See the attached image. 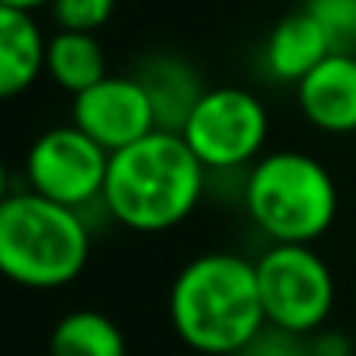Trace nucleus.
I'll return each mask as SVG.
<instances>
[{
  "label": "nucleus",
  "mask_w": 356,
  "mask_h": 356,
  "mask_svg": "<svg viewBox=\"0 0 356 356\" xmlns=\"http://www.w3.org/2000/svg\"><path fill=\"white\" fill-rule=\"evenodd\" d=\"M180 135L208 173L249 170L270 138V115L252 90L211 87L194 104Z\"/></svg>",
  "instance_id": "obj_6"
},
{
  "label": "nucleus",
  "mask_w": 356,
  "mask_h": 356,
  "mask_svg": "<svg viewBox=\"0 0 356 356\" xmlns=\"http://www.w3.org/2000/svg\"><path fill=\"white\" fill-rule=\"evenodd\" d=\"M332 49L325 28L301 7L287 17H280L273 24V31L266 35V45H263V66L270 73V80L277 83H301Z\"/></svg>",
  "instance_id": "obj_10"
},
{
  "label": "nucleus",
  "mask_w": 356,
  "mask_h": 356,
  "mask_svg": "<svg viewBox=\"0 0 356 356\" xmlns=\"http://www.w3.org/2000/svg\"><path fill=\"white\" fill-rule=\"evenodd\" d=\"M73 124L101 142L108 152L156 131V111L138 76H104L73 97Z\"/></svg>",
  "instance_id": "obj_8"
},
{
  "label": "nucleus",
  "mask_w": 356,
  "mask_h": 356,
  "mask_svg": "<svg viewBox=\"0 0 356 356\" xmlns=\"http://www.w3.org/2000/svg\"><path fill=\"white\" fill-rule=\"evenodd\" d=\"M242 204L266 238L312 245L339 215V187L315 156L280 149L263 152L249 166Z\"/></svg>",
  "instance_id": "obj_4"
},
{
  "label": "nucleus",
  "mask_w": 356,
  "mask_h": 356,
  "mask_svg": "<svg viewBox=\"0 0 356 356\" xmlns=\"http://www.w3.org/2000/svg\"><path fill=\"white\" fill-rule=\"evenodd\" d=\"M170 322L201 356H236L263 325L256 263L236 252H204L180 266L170 287Z\"/></svg>",
  "instance_id": "obj_2"
},
{
  "label": "nucleus",
  "mask_w": 356,
  "mask_h": 356,
  "mask_svg": "<svg viewBox=\"0 0 356 356\" xmlns=\"http://www.w3.org/2000/svg\"><path fill=\"white\" fill-rule=\"evenodd\" d=\"M294 90L301 115L318 131H356V52H329Z\"/></svg>",
  "instance_id": "obj_9"
},
{
  "label": "nucleus",
  "mask_w": 356,
  "mask_h": 356,
  "mask_svg": "<svg viewBox=\"0 0 356 356\" xmlns=\"http://www.w3.org/2000/svg\"><path fill=\"white\" fill-rule=\"evenodd\" d=\"M305 10L325 28L336 52H356V0H305Z\"/></svg>",
  "instance_id": "obj_15"
},
{
  "label": "nucleus",
  "mask_w": 356,
  "mask_h": 356,
  "mask_svg": "<svg viewBox=\"0 0 356 356\" xmlns=\"http://www.w3.org/2000/svg\"><path fill=\"white\" fill-rule=\"evenodd\" d=\"M90 259V225L83 211L10 191L0 201V277L28 291H56L73 284Z\"/></svg>",
  "instance_id": "obj_3"
},
{
  "label": "nucleus",
  "mask_w": 356,
  "mask_h": 356,
  "mask_svg": "<svg viewBox=\"0 0 356 356\" xmlns=\"http://www.w3.org/2000/svg\"><path fill=\"white\" fill-rule=\"evenodd\" d=\"M45 42L31 10L0 3V101L24 94L45 73Z\"/></svg>",
  "instance_id": "obj_11"
},
{
  "label": "nucleus",
  "mask_w": 356,
  "mask_h": 356,
  "mask_svg": "<svg viewBox=\"0 0 356 356\" xmlns=\"http://www.w3.org/2000/svg\"><path fill=\"white\" fill-rule=\"evenodd\" d=\"M135 76L152 101L156 128H163V131H180L184 121L191 118L194 104L201 101V94L208 90L201 83L197 70L180 56H149Z\"/></svg>",
  "instance_id": "obj_12"
},
{
  "label": "nucleus",
  "mask_w": 356,
  "mask_h": 356,
  "mask_svg": "<svg viewBox=\"0 0 356 356\" xmlns=\"http://www.w3.org/2000/svg\"><path fill=\"white\" fill-rule=\"evenodd\" d=\"M256 284L266 322L298 336L318 332L336 308V277L305 242H273L256 259Z\"/></svg>",
  "instance_id": "obj_5"
},
{
  "label": "nucleus",
  "mask_w": 356,
  "mask_h": 356,
  "mask_svg": "<svg viewBox=\"0 0 356 356\" xmlns=\"http://www.w3.org/2000/svg\"><path fill=\"white\" fill-rule=\"evenodd\" d=\"M45 76L66 90V94H83L97 80L108 76V59L94 31H56L45 42Z\"/></svg>",
  "instance_id": "obj_13"
},
{
  "label": "nucleus",
  "mask_w": 356,
  "mask_h": 356,
  "mask_svg": "<svg viewBox=\"0 0 356 356\" xmlns=\"http://www.w3.org/2000/svg\"><path fill=\"white\" fill-rule=\"evenodd\" d=\"M308 356H315V353H308Z\"/></svg>",
  "instance_id": "obj_20"
},
{
  "label": "nucleus",
  "mask_w": 356,
  "mask_h": 356,
  "mask_svg": "<svg viewBox=\"0 0 356 356\" xmlns=\"http://www.w3.org/2000/svg\"><path fill=\"white\" fill-rule=\"evenodd\" d=\"M49 356H128L121 325L94 308L63 315L49 332Z\"/></svg>",
  "instance_id": "obj_14"
},
{
  "label": "nucleus",
  "mask_w": 356,
  "mask_h": 356,
  "mask_svg": "<svg viewBox=\"0 0 356 356\" xmlns=\"http://www.w3.org/2000/svg\"><path fill=\"white\" fill-rule=\"evenodd\" d=\"M108 163L111 152L70 121L45 128L31 142L24 156V180L28 191L83 211L87 204H104Z\"/></svg>",
  "instance_id": "obj_7"
},
{
  "label": "nucleus",
  "mask_w": 356,
  "mask_h": 356,
  "mask_svg": "<svg viewBox=\"0 0 356 356\" xmlns=\"http://www.w3.org/2000/svg\"><path fill=\"white\" fill-rule=\"evenodd\" d=\"M0 3H7V7H17V10H38V7H49L52 0H0Z\"/></svg>",
  "instance_id": "obj_18"
},
{
  "label": "nucleus",
  "mask_w": 356,
  "mask_h": 356,
  "mask_svg": "<svg viewBox=\"0 0 356 356\" xmlns=\"http://www.w3.org/2000/svg\"><path fill=\"white\" fill-rule=\"evenodd\" d=\"M208 191V170L180 131H149L145 138L111 152L104 180L108 215L142 236L184 225Z\"/></svg>",
  "instance_id": "obj_1"
},
{
  "label": "nucleus",
  "mask_w": 356,
  "mask_h": 356,
  "mask_svg": "<svg viewBox=\"0 0 356 356\" xmlns=\"http://www.w3.org/2000/svg\"><path fill=\"white\" fill-rule=\"evenodd\" d=\"M308 336H298L291 329H280V325H263L236 356H308Z\"/></svg>",
  "instance_id": "obj_17"
},
{
  "label": "nucleus",
  "mask_w": 356,
  "mask_h": 356,
  "mask_svg": "<svg viewBox=\"0 0 356 356\" xmlns=\"http://www.w3.org/2000/svg\"><path fill=\"white\" fill-rule=\"evenodd\" d=\"M49 10L63 31H101L115 14V0H52Z\"/></svg>",
  "instance_id": "obj_16"
},
{
  "label": "nucleus",
  "mask_w": 356,
  "mask_h": 356,
  "mask_svg": "<svg viewBox=\"0 0 356 356\" xmlns=\"http://www.w3.org/2000/svg\"><path fill=\"white\" fill-rule=\"evenodd\" d=\"M10 194V170H7V163H3V156H0V201Z\"/></svg>",
  "instance_id": "obj_19"
}]
</instances>
